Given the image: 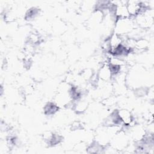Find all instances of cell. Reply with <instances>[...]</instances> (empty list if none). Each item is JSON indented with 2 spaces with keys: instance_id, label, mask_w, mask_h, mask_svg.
Wrapping results in <instances>:
<instances>
[{
  "instance_id": "obj_1",
  "label": "cell",
  "mask_w": 154,
  "mask_h": 154,
  "mask_svg": "<svg viewBox=\"0 0 154 154\" xmlns=\"http://www.w3.org/2000/svg\"><path fill=\"white\" fill-rule=\"evenodd\" d=\"M134 25L135 22L131 17L117 19L114 25V33L120 36L127 35L135 29Z\"/></svg>"
},
{
  "instance_id": "obj_2",
  "label": "cell",
  "mask_w": 154,
  "mask_h": 154,
  "mask_svg": "<svg viewBox=\"0 0 154 154\" xmlns=\"http://www.w3.org/2000/svg\"><path fill=\"white\" fill-rule=\"evenodd\" d=\"M135 24L141 28H149L153 23V11L152 9L146 8L134 17Z\"/></svg>"
},
{
  "instance_id": "obj_3",
  "label": "cell",
  "mask_w": 154,
  "mask_h": 154,
  "mask_svg": "<svg viewBox=\"0 0 154 154\" xmlns=\"http://www.w3.org/2000/svg\"><path fill=\"white\" fill-rule=\"evenodd\" d=\"M126 8L128 11L129 16L131 17H136L138 14H139L143 10L147 8L144 6L143 3L138 1H128L126 3Z\"/></svg>"
},
{
  "instance_id": "obj_4",
  "label": "cell",
  "mask_w": 154,
  "mask_h": 154,
  "mask_svg": "<svg viewBox=\"0 0 154 154\" xmlns=\"http://www.w3.org/2000/svg\"><path fill=\"white\" fill-rule=\"evenodd\" d=\"M117 114L123 125L130 126V125L133 122V117L129 111L122 109L117 111Z\"/></svg>"
},
{
  "instance_id": "obj_5",
  "label": "cell",
  "mask_w": 154,
  "mask_h": 154,
  "mask_svg": "<svg viewBox=\"0 0 154 154\" xmlns=\"http://www.w3.org/2000/svg\"><path fill=\"white\" fill-rule=\"evenodd\" d=\"M97 76L101 81L103 82H108V81L111 80L112 75L108 64L102 66L98 72Z\"/></svg>"
},
{
  "instance_id": "obj_6",
  "label": "cell",
  "mask_w": 154,
  "mask_h": 154,
  "mask_svg": "<svg viewBox=\"0 0 154 154\" xmlns=\"http://www.w3.org/2000/svg\"><path fill=\"white\" fill-rule=\"evenodd\" d=\"M59 106L54 103H48L45 106V112L47 115L54 114L58 110Z\"/></svg>"
},
{
  "instance_id": "obj_7",
  "label": "cell",
  "mask_w": 154,
  "mask_h": 154,
  "mask_svg": "<svg viewBox=\"0 0 154 154\" xmlns=\"http://www.w3.org/2000/svg\"><path fill=\"white\" fill-rule=\"evenodd\" d=\"M76 102L75 104V108L78 112H83L87 108V102L85 100H83L81 98L76 100Z\"/></svg>"
},
{
  "instance_id": "obj_8",
  "label": "cell",
  "mask_w": 154,
  "mask_h": 154,
  "mask_svg": "<svg viewBox=\"0 0 154 154\" xmlns=\"http://www.w3.org/2000/svg\"><path fill=\"white\" fill-rule=\"evenodd\" d=\"M149 46V42L142 38L135 40V48H136L137 49L143 50L144 49L147 48Z\"/></svg>"
},
{
  "instance_id": "obj_9",
  "label": "cell",
  "mask_w": 154,
  "mask_h": 154,
  "mask_svg": "<svg viewBox=\"0 0 154 154\" xmlns=\"http://www.w3.org/2000/svg\"><path fill=\"white\" fill-rule=\"evenodd\" d=\"M38 13V10L35 8H32L31 9H29L27 13H26V19H28V20H31L34 19L37 14Z\"/></svg>"
}]
</instances>
